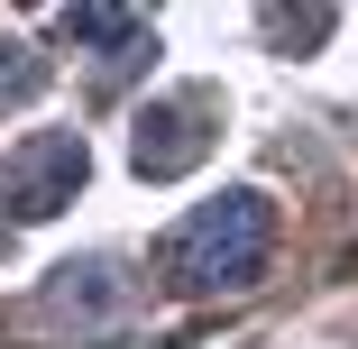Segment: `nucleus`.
Segmentation results:
<instances>
[{"mask_svg":"<svg viewBox=\"0 0 358 349\" xmlns=\"http://www.w3.org/2000/svg\"><path fill=\"white\" fill-rule=\"evenodd\" d=\"M64 37H74V46H101L110 74L148 55V19H138V10H64Z\"/></svg>","mask_w":358,"mask_h":349,"instance_id":"nucleus-4","label":"nucleus"},{"mask_svg":"<svg viewBox=\"0 0 358 349\" xmlns=\"http://www.w3.org/2000/svg\"><path fill=\"white\" fill-rule=\"evenodd\" d=\"M266 248H275V202L230 184V193H211L202 212L175 221L166 276H175V294H239V285L266 276Z\"/></svg>","mask_w":358,"mask_h":349,"instance_id":"nucleus-1","label":"nucleus"},{"mask_svg":"<svg viewBox=\"0 0 358 349\" xmlns=\"http://www.w3.org/2000/svg\"><path fill=\"white\" fill-rule=\"evenodd\" d=\"M211 92H175V101H148L138 111V138H129V157H138V175H184L202 148H211Z\"/></svg>","mask_w":358,"mask_h":349,"instance_id":"nucleus-3","label":"nucleus"},{"mask_svg":"<svg viewBox=\"0 0 358 349\" xmlns=\"http://www.w3.org/2000/svg\"><path fill=\"white\" fill-rule=\"evenodd\" d=\"M83 166H92V157H83V138H74V129H37L28 148L0 166V193H10V212H19V221H46V212H64V202L83 193Z\"/></svg>","mask_w":358,"mask_h":349,"instance_id":"nucleus-2","label":"nucleus"}]
</instances>
